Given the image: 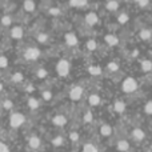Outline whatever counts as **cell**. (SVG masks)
Wrapping results in <instances>:
<instances>
[{
	"label": "cell",
	"instance_id": "cell-10",
	"mask_svg": "<svg viewBox=\"0 0 152 152\" xmlns=\"http://www.w3.org/2000/svg\"><path fill=\"white\" fill-rule=\"evenodd\" d=\"M51 121H52L53 127H56V128H64V127H67V124H68V116L66 115V113H56V115H53V118L51 119Z\"/></svg>",
	"mask_w": 152,
	"mask_h": 152
},
{
	"label": "cell",
	"instance_id": "cell-13",
	"mask_svg": "<svg viewBox=\"0 0 152 152\" xmlns=\"http://www.w3.org/2000/svg\"><path fill=\"white\" fill-rule=\"evenodd\" d=\"M40 56V50L39 48H35V47H29L26 50V52H24V59L28 61H35L37 60Z\"/></svg>",
	"mask_w": 152,
	"mask_h": 152
},
{
	"label": "cell",
	"instance_id": "cell-6",
	"mask_svg": "<svg viewBox=\"0 0 152 152\" xmlns=\"http://www.w3.org/2000/svg\"><path fill=\"white\" fill-rule=\"evenodd\" d=\"M27 123V116L24 115L23 112H12L10 115V119H8V124H10L11 129L13 131H18L21 127H24Z\"/></svg>",
	"mask_w": 152,
	"mask_h": 152
},
{
	"label": "cell",
	"instance_id": "cell-11",
	"mask_svg": "<svg viewBox=\"0 0 152 152\" xmlns=\"http://www.w3.org/2000/svg\"><path fill=\"white\" fill-rule=\"evenodd\" d=\"M69 69H71V64H69V61L66 60V59L59 60V63L56 64V72H58V75L61 76V77H66V76L69 74Z\"/></svg>",
	"mask_w": 152,
	"mask_h": 152
},
{
	"label": "cell",
	"instance_id": "cell-31",
	"mask_svg": "<svg viewBox=\"0 0 152 152\" xmlns=\"http://www.w3.org/2000/svg\"><path fill=\"white\" fill-rule=\"evenodd\" d=\"M1 105H3V110H5V111H11V110L13 108V102H12L11 99H5V100H3Z\"/></svg>",
	"mask_w": 152,
	"mask_h": 152
},
{
	"label": "cell",
	"instance_id": "cell-12",
	"mask_svg": "<svg viewBox=\"0 0 152 152\" xmlns=\"http://www.w3.org/2000/svg\"><path fill=\"white\" fill-rule=\"evenodd\" d=\"M84 95V88L81 86H74L71 89H69V99L72 100V102H79V100L83 97Z\"/></svg>",
	"mask_w": 152,
	"mask_h": 152
},
{
	"label": "cell",
	"instance_id": "cell-25",
	"mask_svg": "<svg viewBox=\"0 0 152 152\" xmlns=\"http://www.w3.org/2000/svg\"><path fill=\"white\" fill-rule=\"evenodd\" d=\"M140 67L144 72H151L152 71V61L151 60H142L140 61Z\"/></svg>",
	"mask_w": 152,
	"mask_h": 152
},
{
	"label": "cell",
	"instance_id": "cell-42",
	"mask_svg": "<svg viewBox=\"0 0 152 152\" xmlns=\"http://www.w3.org/2000/svg\"><path fill=\"white\" fill-rule=\"evenodd\" d=\"M145 152H152V140L151 142H148V145H147V148H145Z\"/></svg>",
	"mask_w": 152,
	"mask_h": 152
},
{
	"label": "cell",
	"instance_id": "cell-5",
	"mask_svg": "<svg viewBox=\"0 0 152 152\" xmlns=\"http://www.w3.org/2000/svg\"><path fill=\"white\" fill-rule=\"evenodd\" d=\"M79 151L80 152H104V147H103V143L97 137H91V139L83 140Z\"/></svg>",
	"mask_w": 152,
	"mask_h": 152
},
{
	"label": "cell",
	"instance_id": "cell-27",
	"mask_svg": "<svg viewBox=\"0 0 152 152\" xmlns=\"http://www.w3.org/2000/svg\"><path fill=\"white\" fill-rule=\"evenodd\" d=\"M11 80H12V83H15V84H20L21 81L24 80V76L21 72H15V74L12 75V77H11Z\"/></svg>",
	"mask_w": 152,
	"mask_h": 152
},
{
	"label": "cell",
	"instance_id": "cell-21",
	"mask_svg": "<svg viewBox=\"0 0 152 152\" xmlns=\"http://www.w3.org/2000/svg\"><path fill=\"white\" fill-rule=\"evenodd\" d=\"M87 4H88V0H69V5L71 7L81 8V7H86Z\"/></svg>",
	"mask_w": 152,
	"mask_h": 152
},
{
	"label": "cell",
	"instance_id": "cell-40",
	"mask_svg": "<svg viewBox=\"0 0 152 152\" xmlns=\"http://www.w3.org/2000/svg\"><path fill=\"white\" fill-rule=\"evenodd\" d=\"M8 66V59L5 56H0V68H5Z\"/></svg>",
	"mask_w": 152,
	"mask_h": 152
},
{
	"label": "cell",
	"instance_id": "cell-41",
	"mask_svg": "<svg viewBox=\"0 0 152 152\" xmlns=\"http://www.w3.org/2000/svg\"><path fill=\"white\" fill-rule=\"evenodd\" d=\"M134 1H136L140 7H145V5L150 3V0H134Z\"/></svg>",
	"mask_w": 152,
	"mask_h": 152
},
{
	"label": "cell",
	"instance_id": "cell-23",
	"mask_svg": "<svg viewBox=\"0 0 152 152\" xmlns=\"http://www.w3.org/2000/svg\"><path fill=\"white\" fill-rule=\"evenodd\" d=\"M35 7H36V4H35L34 0H24V10L27 12H34Z\"/></svg>",
	"mask_w": 152,
	"mask_h": 152
},
{
	"label": "cell",
	"instance_id": "cell-28",
	"mask_svg": "<svg viewBox=\"0 0 152 152\" xmlns=\"http://www.w3.org/2000/svg\"><path fill=\"white\" fill-rule=\"evenodd\" d=\"M152 37V31L151 29H143V31H140V39L144 40V42H147V40H150Z\"/></svg>",
	"mask_w": 152,
	"mask_h": 152
},
{
	"label": "cell",
	"instance_id": "cell-8",
	"mask_svg": "<svg viewBox=\"0 0 152 152\" xmlns=\"http://www.w3.org/2000/svg\"><path fill=\"white\" fill-rule=\"evenodd\" d=\"M139 88V84H137V80L134 77H126L121 83V91L124 94H134V92L137 91Z\"/></svg>",
	"mask_w": 152,
	"mask_h": 152
},
{
	"label": "cell",
	"instance_id": "cell-45",
	"mask_svg": "<svg viewBox=\"0 0 152 152\" xmlns=\"http://www.w3.org/2000/svg\"><path fill=\"white\" fill-rule=\"evenodd\" d=\"M150 129H151V131H152V121H151V123H150Z\"/></svg>",
	"mask_w": 152,
	"mask_h": 152
},
{
	"label": "cell",
	"instance_id": "cell-37",
	"mask_svg": "<svg viewBox=\"0 0 152 152\" xmlns=\"http://www.w3.org/2000/svg\"><path fill=\"white\" fill-rule=\"evenodd\" d=\"M0 23L3 24V26H11V23H12V18L11 16H3L1 20H0Z\"/></svg>",
	"mask_w": 152,
	"mask_h": 152
},
{
	"label": "cell",
	"instance_id": "cell-33",
	"mask_svg": "<svg viewBox=\"0 0 152 152\" xmlns=\"http://www.w3.org/2000/svg\"><path fill=\"white\" fill-rule=\"evenodd\" d=\"M0 152H12V151H11V147L8 145V143L0 140Z\"/></svg>",
	"mask_w": 152,
	"mask_h": 152
},
{
	"label": "cell",
	"instance_id": "cell-17",
	"mask_svg": "<svg viewBox=\"0 0 152 152\" xmlns=\"http://www.w3.org/2000/svg\"><path fill=\"white\" fill-rule=\"evenodd\" d=\"M27 105L31 111H37L40 108V100L37 97H34V96H29L28 100H27Z\"/></svg>",
	"mask_w": 152,
	"mask_h": 152
},
{
	"label": "cell",
	"instance_id": "cell-43",
	"mask_svg": "<svg viewBox=\"0 0 152 152\" xmlns=\"http://www.w3.org/2000/svg\"><path fill=\"white\" fill-rule=\"evenodd\" d=\"M132 56H135V58H136V56H137V50H135L134 52H132Z\"/></svg>",
	"mask_w": 152,
	"mask_h": 152
},
{
	"label": "cell",
	"instance_id": "cell-3",
	"mask_svg": "<svg viewBox=\"0 0 152 152\" xmlns=\"http://www.w3.org/2000/svg\"><path fill=\"white\" fill-rule=\"evenodd\" d=\"M113 136H115V128H113L110 123H107V121H100V123L97 124V136L96 137L102 143L108 144V143L112 140Z\"/></svg>",
	"mask_w": 152,
	"mask_h": 152
},
{
	"label": "cell",
	"instance_id": "cell-36",
	"mask_svg": "<svg viewBox=\"0 0 152 152\" xmlns=\"http://www.w3.org/2000/svg\"><path fill=\"white\" fill-rule=\"evenodd\" d=\"M108 71H111V72H118V71H119V64L116 63V61H111V63L108 64Z\"/></svg>",
	"mask_w": 152,
	"mask_h": 152
},
{
	"label": "cell",
	"instance_id": "cell-32",
	"mask_svg": "<svg viewBox=\"0 0 152 152\" xmlns=\"http://www.w3.org/2000/svg\"><path fill=\"white\" fill-rule=\"evenodd\" d=\"M52 97H53V95L50 89H45V91L42 92V99L44 100V102H50V100H52Z\"/></svg>",
	"mask_w": 152,
	"mask_h": 152
},
{
	"label": "cell",
	"instance_id": "cell-16",
	"mask_svg": "<svg viewBox=\"0 0 152 152\" xmlns=\"http://www.w3.org/2000/svg\"><path fill=\"white\" fill-rule=\"evenodd\" d=\"M88 105L89 107H99L102 104V97L99 94H91L88 95Z\"/></svg>",
	"mask_w": 152,
	"mask_h": 152
},
{
	"label": "cell",
	"instance_id": "cell-29",
	"mask_svg": "<svg viewBox=\"0 0 152 152\" xmlns=\"http://www.w3.org/2000/svg\"><path fill=\"white\" fill-rule=\"evenodd\" d=\"M37 42L40 43V44H47L48 42H50V36H48L47 34H44V32H42V34H39L36 36Z\"/></svg>",
	"mask_w": 152,
	"mask_h": 152
},
{
	"label": "cell",
	"instance_id": "cell-30",
	"mask_svg": "<svg viewBox=\"0 0 152 152\" xmlns=\"http://www.w3.org/2000/svg\"><path fill=\"white\" fill-rule=\"evenodd\" d=\"M88 72L92 76H99V75H102V68L97 67V66H89L88 67Z\"/></svg>",
	"mask_w": 152,
	"mask_h": 152
},
{
	"label": "cell",
	"instance_id": "cell-35",
	"mask_svg": "<svg viewBox=\"0 0 152 152\" xmlns=\"http://www.w3.org/2000/svg\"><path fill=\"white\" fill-rule=\"evenodd\" d=\"M36 76L39 79H44V77H47L48 76V71L47 69H44V68H39L36 71Z\"/></svg>",
	"mask_w": 152,
	"mask_h": 152
},
{
	"label": "cell",
	"instance_id": "cell-19",
	"mask_svg": "<svg viewBox=\"0 0 152 152\" xmlns=\"http://www.w3.org/2000/svg\"><path fill=\"white\" fill-rule=\"evenodd\" d=\"M77 37H76L75 34H72V32H68V34H66V43L69 45V47H74V45L77 44Z\"/></svg>",
	"mask_w": 152,
	"mask_h": 152
},
{
	"label": "cell",
	"instance_id": "cell-2",
	"mask_svg": "<svg viewBox=\"0 0 152 152\" xmlns=\"http://www.w3.org/2000/svg\"><path fill=\"white\" fill-rule=\"evenodd\" d=\"M110 145L115 147L116 152H135V147L132 145V143L129 142V139L127 137V135H118L115 132V136L112 137L110 143Z\"/></svg>",
	"mask_w": 152,
	"mask_h": 152
},
{
	"label": "cell",
	"instance_id": "cell-18",
	"mask_svg": "<svg viewBox=\"0 0 152 152\" xmlns=\"http://www.w3.org/2000/svg\"><path fill=\"white\" fill-rule=\"evenodd\" d=\"M23 35H24V31L21 27H13V28L11 29V37H12V39L19 40L23 37Z\"/></svg>",
	"mask_w": 152,
	"mask_h": 152
},
{
	"label": "cell",
	"instance_id": "cell-38",
	"mask_svg": "<svg viewBox=\"0 0 152 152\" xmlns=\"http://www.w3.org/2000/svg\"><path fill=\"white\" fill-rule=\"evenodd\" d=\"M128 15H127V13L126 12H124V13H120V15H119V18H118V20H119V23H120V24H126L127 23V21H128Z\"/></svg>",
	"mask_w": 152,
	"mask_h": 152
},
{
	"label": "cell",
	"instance_id": "cell-44",
	"mask_svg": "<svg viewBox=\"0 0 152 152\" xmlns=\"http://www.w3.org/2000/svg\"><path fill=\"white\" fill-rule=\"evenodd\" d=\"M1 92H3V84L0 83V94H1Z\"/></svg>",
	"mask_w": 152,
	"mask_h": 152
},
{
	"label": "cell",
	"instance_id": "cell-20",
	"mask_svg": "<svg viewBox=\"0 0 152 152\" xmlns=\"http://www.w3.org/2000/svg\"><path fill=\"white\" fill-rule=\"evenodd\" d=\"M97 20H99V18H97V15H96L95 12L87 13V16H86V23L88 24V26H95V24L97 23Z\"/></svg>",
	"mask_w": 152,
	"mask_h": 152
},
{
	"label": "cell",
	"instance_id": "cell-4",
	"mask_svg": "<svg viewBox=\"0 0 152 152\" xmlns=\"http://www.w3.org/2000/svg\"><path fill=\"white\" fill-rule=\"evenodd\" d=\"M26 147L29 152H43L45 148L44 139L40 135L32 132L26 137Z\"/></svg>",
	"mask_w": 152,
	"mask_h": 152
},
{
	"label": "cell",
	"instance_id": "cell-9",
	"mask_svg": "<svg viewBox=\"0 0 152 152\" xmlns=\"http://www.w3.org/2000/svg\"><path fill=\"white\" fill-rule=\"evenodd\" d=\"M48 143H50L53 148H64L67 144H68L67 136L64 134H61V132H58V134H55L52 137H50V139H48Z\"/></svg>",
	"mask_w": 152,
	"mask_h": 152
},
{
	"label": "cell",
	"instance_id": "cell-39",
	"mask_svg": "<svg viewBox=\"0 0 152 152\" xmlns=\"http://www.w3.org/2000/svg\"><path fill=\"white\" fill-rule=\"evenodd\" d=\"M48 13H50V15H53V16H58V15H60L61 13V11L59 10V8H56V7H52V8L48 10Z\"/></svg>",
	"mask_w": 152,
	"mask_h": 152
},
{
	"label": "cell",
	"instance_id": "cell-22",
	"mask_svg": "<svg viewBox=\"0 0 152 152\" xmlns=\"http://www.w3.org/2000/svg\"><path fill=\"white\" fill-rule=\"evenodd\" d=\"M105 8L108 11H111V12H115L116 10H119V1L118 0H110L107 3V5H105Z\"/></svg>",
	"mask_w": 152,
	"mask_h": 152
},
{
	"label": "cell",
	"instance_id": "cell-7",
	"mask_svg": "<svg viewBox=\"0 0 152 152\" xmlns=\"http://www.w3.org/2000/svg\"><path fill=\"white\" fill-rule=\"evenodd\" d=\"M67 142H68V144L71 145L74 150H79L81 145V143H83V139H81V135L79 131H76V129H69L68 132H67Z\"/></svg>",
	"mask_w": 152,
	"mask_h": 152
},
{
	"label": "cell",
	"instance_id": "cell-46",
	"mask_svg": "<svg viewBox=\"0 0 152 152\" xmlns=\"http://www.w3.org/2000/svg\"><path fill=\"white\" fill-rule=\"evenodd\" d=\"M112 152H116V151H112Z\"/></svg>",
	"mask_w": 152,
	"mask_h": 152
},
{
	"label": "cell",
	"instance_id": "cell-15",
	"mask_svg": "<svg viewBox=\"0 0 152 152\" xmlns=\"http://www.w3.org/2000/svg\"><path fill=\"white\" fill-rule=\"evenodd\" d=\"M94 121H95L94 112H92L91 110H86L83 112V115H81V123H83L84 126H89V124H92Z\"/></svg>",
	"mask_w": 152,
	"mask_h": 152
},
{
	"label": "cell",
	"instance_id": "cell-26",
	"mask_svg": "<svg viewBox=\"0 0 152 152\" xmlns=\"http://www.w3.org/2000/svg\"><path fill=\"white\" fill-rule=\"evenodd\" d=\"M143 112L147 116H152V100L145 102V104L143 105Z\"/></svg>",
	"mask_w": 152,
	"mask_h": 152
},
{
	"label": "cell",
	"instance_id": "cell-1",
	"mask_svg": "<svg viewBox=\"0 0 152 152\" xmlns=\"http://www.w3.org/2000/svg\"><path fill=\"white\" fill-rule=\"evenodd\" d=\"M127 137L134 147H140L148 142V134L142 126H134L127 134Z\"/></svg>",
	"mask_w": 152,
	"mask_h": 152
},
{
	"label": "cell",
	"instance_id": "cell-34",
	"mask_svg": "<svg viewBox=\"0 0 152 152\" xmlns=\"http://www.w3.org/2000/svg\"><path fill=\"white\" fill-rule=\"evenodd\" d=\"M96 48H97V44H96V42H95L94 39H91V40L87 42V50L88 51H95Z\"/></svg>",
	"mask_w": 152,
	"mask_h": 152
},
{
	"label": "cell",
	"instance_id": "cell-14",
	"mask_svg": "<svg viewBox=\"0 0 152 152\" xmlns=\"http://www.w3.org/2000/svg\"><path fill=\"white\" fill-rule=\"evenodd\" d=\"M127 110V104L126 102H123V100H115L112 104V111L115 113H118V115H123L124 112H126Z\"/></svg>",
	"mask_w": 152,
	"mask_h": 152
},
{
	"label": "cell",
	"instance_id": "cell-24",
	"mask_svg": "<svg viewBox=\"0 0 152 152\" xmlns=\"http://www.w3.org/2000/svg\"><path fill=\"white\" fill-rule=\"evenodd\" d=\"M104 40L107 42L108 45H118L119 44V39L115 35H107V36L104 37Z\"/></svg>",
	"mask_w": 152,
	"mask_h": 152
}]
</instances>
